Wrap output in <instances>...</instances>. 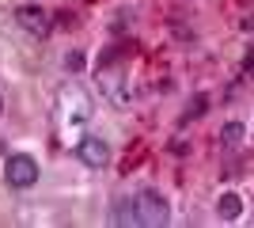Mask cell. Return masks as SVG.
<instances>
[{
  "instance_id": "6",
  "label": "cell",
  "mask_w": 254,
  "mask_h": 228,
  "mask_svg": "<svg viewBox=\"0 0 254 228\" xmlns=\"http://www.w3.org/2000/svg\"><path fill=\"white\" fill-rule=\"evenodd\" d=\"M76 156H80V163H87V167H106L110 149H106L103 137H84V141L76 145Z\"/></svg>"
},
{
  "instance_id": "10",
  "label": "cell",
  "mask_w": 254,
  "mask_h": 228,
  "mask_svg": "<svg viewBox=\"0 0 254 228\" xmlns=\"http://www.w3.org/2000/svg\"><path fill=\"white\" fill-rule=\"evenodd\" d=\"M64 69H68V73H80V69H84V54H80V50H72V54L64 57Z\"/></svg>"
},
{
  "instance_id": "7",
  "label": "cell",
  "mask_w": 254,
  "mask_h": 228,
  "mask_svg": "<svg viewBox=\"0 0 254 228\" xmlns=\"http://www.w3.org/2000/svg\"><path fill=\"white\" fill-rule=\"evenodd\" d=\"M110 221L122 228H133L140 225V213H137V198H118L114 206H110Z\"/></svg>"
},
{
  "instance_id": "5",
  "label": "cell",
  "mask_w": 254,
  "mask_h": 228,
  "mask_svg": "<svg viewBox=\"0 0 254 228\" xmlns=\"http://www.w3.org/2000/svg\"><path fill=\"white\" fill-rule=\"evenodd\" d=\"M11 19L19 23L27 34H46V31H50V15H46L38 4H23V8H15V11H11Z\"/></svg>"
},
{
  "instance_id": "8",
  "label": "cell",
  "mask_w": 254,
  "mask_h": 228,
  "mask_svg": "<svg viewBox=\"0 0 254 228\" xmlns=\"http://www.w3.org/2000/svg\"><path fill=\"white\" fill-rule=\"evenodd\" d=\"M216 217H220V221H239V217H243V198L232 194V190L220 194V198H216Z\"/></svg>"
},
{
  "instance_id": "4",
  "label": "cell",
  "mask_w": 254,
  "mask_h": 228,
  "mask_svg": "<svg viewBox=\"0 0 254 228\" xmlns=\"http://www.w3.org/2000/svg\"><path fill=\"white\" fill-rule=\"evenodd\" d=\"M99 84H103V91L114 99V103H129V99H133V84L126 80L122 69H99Z\"/></svg>"
},
{
  "instance_id": "3",
  "label": "cell",
  "mask_w": 254,
  "mask_h": 228,
  "mask_svg": "<svg viewBox=\"0 0 254 228\" xmlns=\"http://www.w3.org/2000/svg\"><path fill=\"white\" fill-rule=\"evenodd\" d=\"M4 179H8V186H15V190L34 186L38 183V160L27 156V152H11L8 163H4Z\"/></svg>"
},
{
  "instance_id": "2",
  "label": "cell",
  "mask_w": 254,
  "mask_h": 228,
  "mask_svg": "<svg viewBox=\"0 0 254 228\" xmlns=\"http://www.w3.org/2000/svg\"><path fill=\"white\" fill-rule=\"evenodd\" d=\"M137 213H140V225H148V228H163L171 221L167 198L159 194V190H152V186L137 190Z\"/></svg>"
},
{
  "instance_id": "11",
  "label": "cell",
  "mask_w": 254,
  "mask_h": 228,
  "mask_svg": "<svg viewBox=\"0 0 254 228\" xmlns=\"http://www.w3.org/2000/svg\"><path fill=\"white\" fill-rule=\"evenodd\" d=\"M201 110H205V95H197L190 107H186V118H201Z\"/></svg>"
},
{
  "instance_id": "12",
  "label": "cell",
  "mask_w": 254,
  "mask_h": 228,
  "mask_svg": "<svg viewBox=\"0 0 254 228\" xmlns=\"http://www.w3.org/2000/svg\"><path fill=\"white\" fill-rule=\"evenodd\" d=\"M0 114H4V99H0Z\"/></svg>"
},
{
  "instance_id": "1",
  "label": "cell",
  "mask_w": 254,
  "mask_h": 228,
  "mask_svg": "<svg viewBox=\"0 0 254 228\" xmlns=\"http://www.w3.org/2000/svg\"><path fill=\"white\" fill-rule=\"evenodd\" d=\"M57 114H61L64 126H84L91 118V99L80 84H64L57 91Z\"/></svg>"
},
{
  "instance_id": "9",
  "label": "cell",
  "mask_w": 254,
  "mask_h": 228,
  "mask_svg": "<svg viewBox=\"0 0 254 228\" xmlns=\"http://www.w3.org/2000/svg\"><path fill=\"white\" fill-rule=\"evenodd\" d=\"M243 122H228V126H224L220 130V145L224 149H235V145H243Z\"/></svg>"
}]
</instances>
